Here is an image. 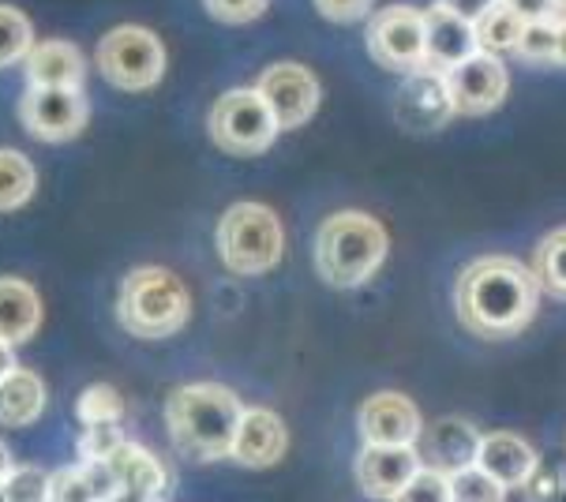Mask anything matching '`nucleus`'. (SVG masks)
I'll return each mask as SVG.
<instances>
[{"mask_svg": "<svg viewBox=\"0 0 566 502\" xmlns=\"http://www.w3.org/2000/svg\"><path fill=\"white\" fill-rule=\"evenodd\" d=\"M541 307V282L533 266L511 255L473 259L454 285V312L465 331L488 342L522 334Z\"/></svg>", "mask_w": 566, "mask_h": 502, "instance_id": "f257e3e1", "label": "nucleus"}, {"mask_svg": "<svg viewBox=\"0 0 566 502\" xmlns=\"http://www.w3.org/2000/svg\"><path fill=\"white\" fill-rule=\"evenodd\" d=\"M244 405L229 386L188 383L177 386L166 401V428L177 450L191 461H222L233 453L237 423Z\"/></svg>", "mask_w": 566, "mask_h": 502, "instance_id": "f03ea898", "label": "nucleus"}, {"mask_svg": "<svg viewBox=\"0 0 566 502\" xmlns=\"http://www.w3.org/2000/svg\"><path fill=\"white\" fill-rule=\"evenodd\" d=\"M390 237L364 210H338L319 226L315 237V270L331 289H357L382 266Z\"/></svg>", "mask_w": 566, "mask_h": 502, "instance_id": "7ed1b4c3", "label": "nucleus"}, {"mask_svg": "<svg viewBox=\"0 0 566 502\" xmlns=\"http://www.w3.org/2000/svg\"><path fill=\"white\" fill-rule=\"evenodd\" d=\"M191 315V293L177 274L161 266H139L120 282L117 318L128 334L161 342L172 337Z\"/></svg>", "mask_w": 566, "mask_h": 502, "instance_id": "20e7f679", "label": "nucleus"}, {"mask_svg": "<svg viewBox=\"0 0 566 502\" xmlns=\"http://www.w3.org/2000/svg\"><path fill=\"white\" fill-rule=\"evenodd\" d=\"M285 251V229L263 202H233L218 221V255L233 274L255 278L277 266Z\"/></svg>", "mask_w": 566, "mask_h": 502, "instance_id": "39448f33", "label": "nucleus"}, {"mask_svg": "<svg viewBox=\"0 0 566 502\" xmlns=\"http://www.w3.org/2000/svg\"><path fill=\"white\" fill-rule=\"evenodd\" d=\"M207 128L210 139L226 154L252 158V154H263L271 147L274 135L282 132V124H277L271 102L259 94V86H244V91H229L214 102Z\"/></svg>", "mask_w": 566, "mask_h": 502, "instance_id": "423d86ee", "label": "nucleus"}, {"mask_svg": "<svg viewBox=\"0 0 566 502\" xmlns=\"http://www.w3.org/2000/svg\"><path fill=\"white\" fill-rule=\"evenodd\" d=\"M98 72L120 91H150L166 75V50L147 27H113L98 42Z\"/></svg>", "mask_w": 566, "mask_h": 502, "instance_id": "0eeeda50", "label": "nucleus"}, {"mask_svg": "<svg viewBox=\"0 0 566 502\" xmlns=\"http://www.w3.org/2000/svg\"><path fill=\"white\" fill-rule=\"evenodd\" d=\"M368 50L376 56V64L390 67V72L409 75V72H417V67H424V56H428L424 12H417L412 4L382 8L368 23Z\"/></svg>", "mask_w": 566, "mask_h": 502, "instance_id": "6e6552de", "label": "nucleus"}, {"mask_svg": "<svg viewBox=\"0 0 566 502\" xmlns=\"http://www.w3.org/2000/svg\"><path fill=\"white\" fill-rule=\"evenodd\" d=\"M19 121L42 143L75 139L86 124V98L80 86H31L19 102Z\"/></svg>", "mask_w": 566, "mask_h": 502, "instance_id": "1a4fd4ad", "label": "nucleus"}, {"mask_svg": "<svg viewBox=\"0 0 566 502\" xmlns=\"http://www.w3.org/2000/svg\"><path fill=\"white\" fill-rule=\"evenodd\" d=\"M454 98H450V86L443 72H431V67H417L401 80L395 94V121L401 132L412 135H431L447 128L454 117Z\"/></svg>", "mask_w": 566, "mask_h": 502, "instance_id": "9d476101", "label": "nucleus"}, {"mask_svg": "<svg viewBox=\"0 0 566 502\" xmlns=\"http://www.w3.org/2000/svg\"><path fill=\"white\" fill-rule=\"evenodd\" d=\"M255 86H259V94L271 102V109L282 128H301V124H308L323 98L319 80H315L304 64H293V61L271 64L263 75H259Z\"/></svg>", "mask_w": 566, "mask_h": 502, "instance_id": "9b49d317", "label": "nucleus"}, {"mask_svg": "<svg viewBox=\"0 0 566 502\" xmlns=\"http://www.w3.org/2000/svg\"><path fill=\"white\" fill-rule=\"evenodd\" d=\"M357 428L364 442H379V447H417L424 420H420L417 405L398 390L371 394L357 412Z\"/></svg>", "mask_w": 566, "mask_h": 502, "instance_id": "f8f14e48", "label": "nucleus"}, {"mask_svg": "<svg viewBox=\"0 0 566 502\" xmlns=\"http://www.w3.org/2000/svg\"><path fill=\"white\" fill-rule=\"evenodd\" d=\"M447 86H450V98H454L458 113H492L503 105L506 91H511L503 61L484 50L473 53L458 67H450Z\"/></svg>", "mask_w": 566, "mask_h": 502, "instance_id": "ddd939ff", "label": "nucleus"}, {"mask_svg": "<svg viewBox=\"0 0 566 502\" xmlns=\"http://www.w3.org/2000/svg\"><path fill=\"white\" fill-rule=\"evenodd\" d=\"M417 472H420L417 447H379V442H364V450L357 453V461H353L357 488L376 502H390Z\"/></svg>", "mask_w": 566, "mask_h": 502, "instance_id": "4468645a", "label": "nucleus"}, {"mask_svg": "<svg viewBox=\"0 0 566 502\" xmlns=\"http://www.w3.org/2000/svg\"><path fill=\"white\" fill-rule=\"evenodd\" d=\"M481 442L484 436L462 417H443V420H431L417 439V453H420V466L439 469V472H462L469 466H476L481 458Z\"/></svg>", "mask_w": 566, "mask_h": 502, "instance_id": "2eb2a0df", "label": "nucleus"}, {"mask_svg": "<svg viewBox=\"0 0 566 502\" xmlns=\"http://www.w3.org/2000/svg\"><path fill=\"white\" fill-rule=\"evenodd\" d=\"M290 450V431H285V420L277 417L274 409H244L241 423H237L233 436V453L229 458L244 469H271L285 458Z\"/></svg>", "mask_w": 566, "mask_h": 502, "instance_id": "dca6fc26", "label": "nucleus"}, {"mask_svg": "<svg viewBox=\"0 0 566 502\" xmlns=\"http://www.w3.org/2000/svg\"><path fill=\"white\" fill-rule=\"evenodd\" d=\"M428 23V56L424 67L431 72H450L473 53H481V38H476V23H469L458 12H450L443 4H431L424 12Z\"/></svg>", "mask_w": 566, "mask_h": 502, "instance_id": "f3484780", "label": "nucleus"}, {"mask_svg": "<svg viewBox=\"0 0 566 502\" xmlns=\"http://www.w3.org/2000/svg\"><path fill=\"white\" fill-rule=\"evenodd\" d=\"M476 466L484 472H492L506 491H514V488H525L536 472H541V458H536V450L530 447V439H522L517 431H492V436H484L481 442Z\"/></svg>", "mask_w": 566, "mask_h": 502, "instance_id": "a211bd4d", "label": "nucleus"}, {"mask_svg": "<svg viewBox=\"0 0 566 502\" xmlns=\"http://www.w3.org/2000/svg\"><path fill=\"white\" fill-rule=\"evenodd\" d=\"M27 80L31 86H80L83 91V80H86V61L83 53L75 50L72 42H38L31 53H27Z\"/></svg>", "mask_w": 566, "mask_h": 502, "instance_id": "6ab92c4d", "label": "nucleus"}, {"mask_svg": "<svg viewBox=\"0 0 566 502\" xmlns=\"http://www.w3.org/2000/svg\"><path fill=\"white\" fill-rule=\"evenodd\" d=\"M120 491L117 477L105 461H83L53 472L50 502H109Z\"/></svg>", "mask_w": 566, "mask_h": 502, "instance_id": "aec40b11", "label": "nucleus"}, {"mask_svg": "<svg viewBox=\"0 0 566 502\" xmlns=\"http://www.w3.org/2000/svg\"><path fill=\"white\" fill-rule=\"evenodd\" d=\"M105 466L113 469V477H117V484L124 491H143V495H166L169 488V472L166 466L155 458L150 450H143L139 442H128L124 439L117 450L109 453V461Z\"/></svg>", "mask_w": 566, "mask_h": 502, "instance_id": "412c9836", "label": "nucleus"}, {"mask_svg": "<svg viewBox=\"0 0 566 502\" xmlns=\"http://www.w3.org/2000/svg\"><path fill=\"white\" fill-rule=\"evenodd\" d=\"M38 323H42V301H38L34 285L19 282V278H0V337L19 345L34 337Z\"/></svg>", "mask_w": 566, "mask_h": 502, "instance_id": "4be33fe9", "label": "nucleus"}, {"mask_svg": "<svg viewBox=\"0 0 566 502\" xmlns=\"http://www.w3.org/2000/svg\"><path fill=\"white\" fill-rule=\"evenodd\" d=\"M45 409V383L38 372L15 368L0 383V423L4 428H27Z\"/></svg>", "mask_w": 566, "mask_h": 502, "instance_id": "5701e85b", "label": "nucleus"}, {"mask_svg": "<svg viewBox=\"0 0 566 502\" xmlns=\"http://www.w3.org/2000/svg\"><path fill=\"white\" fill-rule=\"evenodd\" d=\"M525 31V15L514 12L506 0H499L495 8L476 19V38H481V50L484 53H506V50H517V38Z\"/></svg>", "mask_w": 566, "mask_h": 502, "instance_id": "b1692460", "label": "nucleus"}, {"mask_svg": "<svg viewBox=\"0 0 566 502\" xmlns=\"http://www.w3.org/2000/svg\"><path fill=\"white\" fill-rule=\"evenodd\" d=\"M34 166L27 154L12 147H0V210H19L34 196Z\"/></svg>", "mask_w": 566, "mask_h": 502, "instance_id": "393cba45", "label": "nucleus"}, {"mask_svg": "<svg viewBox=\"0 0 566 502\" xmlns=\"http://www.w3.org/2000/svg\"><path fill=\"white\" fill-rule=\"evenodd\" d=\"M533 274L541 282L544 293L559 296L566 301V226L563 229H552L548 237L536 244L533 251Z\"/></svg>", "mask_w": 566, "mask_h": 502, "instance_id": "a878e982", "label": "nucleus"}, {"mask_svg": "<svg viewBox=\"0 0 566 502\" xmlns=\"http://www.w3.org/2000/svg\"><path fill=\"white\" fill-rule=\"evenodd\" d=\"M555 50H559V19H525V31L517 38V53L522 61L533 64H555Z\"/></svg>", "mask_w": 566, "mask_h": 502, "instance_id": "bb28decb", "label": "nucleus"}, {"mask_svg": "<svg viewBox=\"0 0 566 502\" xmlns=\"http://www.w3.org/2000/svg\"><path fill=\"white\" fill-rule=\"evenodd\" d=\"M31 50H34V34H31L27 15L19 12V8L0 4V67L27 61Z\"/></svg>", "mask_w": 566, "mask_h": 502, "instance_id": "cd10ccee", "label": "nucleus"}, {"mask_svg": "<svg viewBox=\"0 0 566 502\" xmlns=\"http://www.w3.org/2000/svg\"><path fill=\"white\" fill-rule=\"evenodd\" d=\"M124 412V398L113 390L109 383H94L75 398V417H80L86 428L91 423H117Z\"/></svg>", "mask_w": 566, "mask_h": 502, "instance_id": "c85d7f7f", "label": "nucleus"}, {"mask_svg": "<svg viewBox=\"0 0 566 502\" xmlns=\"http://www.w3.org/2000/svg\"><path fill=\"white\" fill-rule=\"evenodd\" d=\"M450 491H454V502H503L506 499V488L481 466L450 472Z\"/></svg>", "mask_w": 566, "mask_h": 502, "instance_id": "c756f323", "label": "nucleus"}, {"mask_svg": "<svg viewBox=\"0 0 566 502\" xmlns=\"http://www.w3.org/2000/svg\"><path fill=\"white\" fill-rule=\"evenodd\" d=\"M390 502H454V491H450V477H447V472L420 466L417 477H412L409 484L401 488Z\"/></svg>", "mask_w": 566, "mask_h": 502, "instance_id": "7c9ffc66", "label": "nucleus"}, {"mask_svg": "<svg viewBox=\"0 0 566 502\" xmlns=\"http://www.w3.org/2000/svg\"><path fill=\"white\" fill-rule=\"evenodd\" d=\"M50 480H53L50 472L23 466L4 480V491L12 502H50Z\"/></svg>", "mask_w": 566, "mask_h": 502, "instance_id": "2f4dec72", "label": "nucleus"}, {"mask_svg": "<svg viewBox=\"0 0 566 502\" xmlns=\"http://www.w3.org/2000/svg\"><path fill=\"white\" fill-rule=\"evenodd\" d=\"M124 442L117 423H91L80 439V458L83 461H109V453Z\"/></svg>", "mask_w": 566, "mask_h": 502, "instance_id": "473e14b6", "label": "nucleus"}, {"mask_svg": "<svg viewBox=\"0 0 566 502\" xmlns=\"http://www.w3.org/2000/svg\"><path fill=\"white\" fill-rule=\"evenodd\" d=\"M271 0H203V8L222 23H252L266 12Z\"/></svg>", "mask_w": 566, "mask_h": 502, "instance_id": "72a5a7b5", "label": "nucleus"}, {"mask_svg": "<svg viewBox=\"0 0 566 502\" xmlns=\"http://www.w3.org/2000/svg\"><path fill=\"white\" fill-rule=\"evenodd\" d=\"M315 8L331 23H357V19L371 15V0H315Z\"/></svg>", "mask_w": 566, "mask_h": 502, "instance_id": "f704fd0d", "label": "nucleus"}, {"mask_svg": "<svg viewBox=\"0 0 566 502\" xmlns=\"http://www.w3.org/2000/svg\"><path fill=\"white\" fill-rule=\"evenodd\" d=\"M436 4H443V8H450V12L469 19V23H476V19H481L488 8H495L499 0H436Z\"/></svg>", "mask_w": 566, "mask_h": 502, "instance_id": "c9c22d12", "label": "nucleus"}, {"mask_svg": "<svg viewBox=\"0 0 566 502\" xmlns=\"http://www.w3.org/2000/svg\"><path fill=\"white\" fill-rule=\"evenodd\" d=\"M514 12H522L525 19H548V15H559L555 12V0H506Z\"/></svg>", "mask_w": 566, "mask_h": 502, "instance_id": "e433bc0d", "label": "nucleus"}, {"mask_svg": "<svg viewBox=\"0 0 566 502\" xmlns=\"http://www.w3.org/2000/svg\"><path fill=\"white\" fill-rule=\"evenodd\" d=\"M15 368H19V364H15V345L0 337V383H4Z\"/></svg>", "mask_w": 566, "mask_h": 502, "instance_id": "4c0bfd02", "label": "nucleus"}, {"mask_svg": "<svg viewBox=\"0 0 566 502\" xmlns=\"http://www.w3.org/2000/svg\"><path fill=\"white\" fill-rule=\"evenodd\" d=\"M15 472V461H12V450L4 447V442H0V484H4L8 477H12Z\"/></svg>", "mask_w": 566, "mask_h": 502, "instance_id": "58836bf2", "label": "nucleus"}, {"mask_svg": "<svg viewBox=\"0 0 566 502\" xmlns=\"http://www.w3.org/2000/svg\"><path fill=\"white\" fill-rule=\"evenodd\" d=\"M109 502H161L158 495H143V491H117V495H113Z\"/></svg>", "mask_w": 566, "mask_h": 502, "instance_id": "ea45409f", "label": "nucleus"}, {"mask_svg": "<svg viewBox=\"0 0 566 502\" xmlns=\"http://www.w3.org/2000/svg\"><path fill=\"white\" fill-rule=\"evenodd\" d=\"M555 64L566 67V15L559 19V50H555Z\"/></svg>", "mask_w": 566, "mask_h": 502, "instance_id": "a19ab883", "label": "nucleus"}, {"mask_svg": "<svg viewBox=\"0 0 566 502\" xmlns=\"http://www.w3.org/2000/svg\"><path fill=\"white\" fill-rule=\"evenodd\" d=\"M555 12H559V15L566 12V0H555Z\"/></svg>", "mask_w": 566, "mask_h": 502, "instance_id": "79ce46f5", "label": "nucleus"}, {"mask_svg": "<svg viewBox=\"0 0 566 502\" xmlns=\"http://www.w3.org/2000/svg\"><path fill=\"white\" fill-rule=\"evenodd\" d=\"M0 502H12V499H8V491H4V484H0Z\"/></svg>", "mask_w": 566, "mask_h": 502, "instance_id": "37998d69", "label": "nucleus"}]
</instances>
